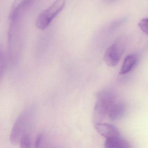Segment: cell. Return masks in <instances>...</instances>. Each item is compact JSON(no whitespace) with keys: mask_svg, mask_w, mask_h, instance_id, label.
I'll use <instances>...</instances> for the list:
<instances>
[{"mask_svg":"<svg viewBox=\"0 0 148 148\" xmlns=\"http://www.w3.org/2000/svg\"><path fill=\"white\" fill-rule=\"evenodd\" d=\"M115 100L114 95L109 91L103 90L98 93L93 114L94 122L101 123L106 118L109 107Z\"/></svg>","mask_w":148,"mask_h":148,"instance_id":"cell-1","label":"cell"},{"mask_svg":"<svg viewBox=\"0 0 148 148\" xmlns=\"http://www.w3.org/2000/svg\"><path fill=\"white\" fill-rule=\"evenodd\" d=\"M34 112V106H30L25 109L17 118L10 134V140L12 144H16L20 141L23 135V130L32 121Z\"/></svg>","mask_w":148,"mask_h":148,"instance_id":"cell-2","label":"cell"},{"mask_svg":"<svg viewBox=\"0 0 148 148\" xmlns=\"http://www.w3.org/2000/svg\"><path fill=\"white\" fill-rule=\"evenodd\" d=\"M66 0H56L52 5L42 12L36 19V26L39 29H45L53 19L64 8Z\"/></svg>","mask_w":148,"mask_h":148,"instance_id":"cell-3","label":"cell"},{"mask_svg":"<svg viewBox=\"0 0 148 148\" xmlns=\"http://www.w3.org/2000/svg\"><path fill=\"white\" fill-rule=\"evenodd\" d=\"M123 50V47L119 44L115 43L109 46L103 56L105 63L109 66H115L120 61Z\"/></svg>","mask_w":148,"mask_h":148,"instance_id":"cell-4","label":"cell"},{"mask_svg":"<svg viewBox=\"0 0 148 148\" xmlns=\"http://www.w3.org/2000/svg\"><path fill=\"white\" fill-rule=\"evenodd\" d=\"M33 0H15L10 9L9 14L10 23H18L22 14L30 5Z\"/></svg>","mask_w":148,"mask_h":148,"instance_id":"cell-5","label":"cell"},{"mask_svg":"<svg viewBox=\"0 0 148 148\" xmlns=\"http://www.w3.org/2000/svg\"><path fill=\"white\" fill-rule=\"evenodd\" d=\"M94 127L99 134L106 139L120 137L119 130L112 124L98 123H96Z\"/></svg>","mask_w":148,"mask_h":148,"instance_id":"cell-6","label":"cell"},{"mask_svg":"<svg viewBox=\"0 0 148 148\" xmlns=\"http://www.w3.org/2000/svg\"><path fill=\"white\" fill-rule=\"evenodd\" d=\"M126 110V106L122 102L115 100L109 107L107 115L112 121H117L123 116Z\"/></svg>","mask_w":148,"mask_h":148,"instance_id":"cell-7","label":"cell"},{"mask_svg":"<svg viewBox=\"0 0 148 148\" xmlns=\"http://www.w3.org/2000/svg\"><path fill=\"white\" fill-rule=\"evenodd\" d=\"M137 56L134 54H130L125 58L119 74L125 75L128 73L135 66L137 62Z\"/></svg>","mask_w":148,"mask_h":148,"instance_id":"cell-8","label":"cell"},{"mask_svg":"<svg viewBox=\"0 0 148 148\" xmlns=\"http://www.w3.org/2000/svg\"><path fill=\"white\" fill-rule=\"evenodd\" d=\"M6 58L3 47L0 44V83L2 79L5 66Z\"/></svg>","mask_w":148,"mask_h":148,"instance_id":"cell-9","label":"cell"},{"mask_svg":"<svg viewBox=\"0 0 148 148\" xmlns=\"http://www.w3.org/2000/svg\"><path fill=\"white\" fill-rule=\"evenodd\" d=\"M21 148H30L31 140L30 136L28 134H24L21 137L20 140Z\"/></svg>","mask_w":148,"mask_h":148,"instance_id":"cell-10","label":"cell"},{"mask_svg":"<svg viewBox=\"0 0 148 148\" xmlns=\"http://www.w3.org/2000/svg\"><path fill=\"white\" fill-rule=\"evenodd\" d=\"M114 148H132L130 143L126 140L120 137Z\"/></svg>","mask_w":148,"mask_h":148,"instance_id":"cell-11","label":"cell"},{"mask_svg":"<svg viewBox=\"0 0 148 148\" xmlns=\"http://www.w3.org/2000/svg\"><path fill=\"white\" fill-rule=\"evenodd\" d=\"M140 28L146 34H148V19L147 18H143L139 22L138 24Z\"/></svg>","mask_w":148,"mask_h":148,"instance_id":"cell-12","label":"cell"},{"mask_svg":"<svg viewBox=\"0 0 148 148\" xmlns=\"http://www.w3.org/2000/svg\"><path fill=\"white\" fill-rule=\"evenodd\" d=\"M120 137L107 139L104 143L105 148H114L117 140Z\"/></svg>","mask_w":148,"mask_h":148,"instance_id":"cell-13","label":"cell"},{"mask_svg":"<svg viewBox=\"0 0 148 148\" xmlns=\"http://www.w3.org/2000/svg\"><path fill=\"white\" fill-rule=\"evenodd\" d=\"M42 138L43 136L41 134L38 135L35 140V148H41Z\"/></svg>","mask_w":148,"mask_h":148,"instance_id":"cell-14","label":"cell"},{"mask_svg":"<svg viewBox=\"0 0 148 148\" xmlns=\"http://www.w3.org/2000/svg\"><path fill=\"white\" fill-rule=\"evenodd\" d=\"M103 1L105 2L108 3H111L115 1L116 0H103Z\"/></svg>","mask_w":148,"mask_h":148,"instance_id":"cell-15","label":"cell"}]
</instances>
